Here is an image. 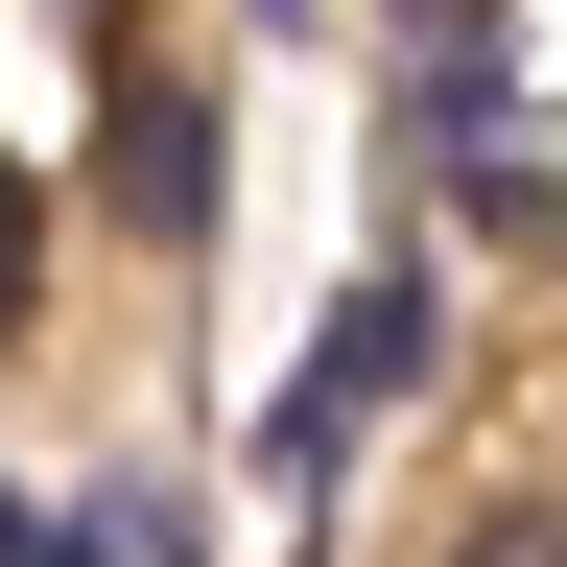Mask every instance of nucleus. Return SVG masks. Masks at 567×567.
Here are the masks:
<instances>
[{
    "instance_id": "f03ea898",
    "label": "nucleus",
    "mask_w": 567,
    "mask_h": 567,
    "mask_svg": "<svg viewBox=\"0 0 567 567\" xmlns=\"http://www.w3.org/2000/svg\"><path fill=\"white\" fill-rule=\"evenodd\" d=\"M0 331H24V189H0Z\"/></svg>"
},
{
    "instance_id": "f257e3e1",
    "label": "nucleus",
    "mask_w": 567,
    "mask_h": 567,
    "mask_svg": "<svg viewBox=\"0 0 567 567\" xmlns=\"http://www.w3.org/2000/svg\"><path fill=\"white\" fill-rule=\"evenodd\" d=\"M450 567H567V496H473V520H450Z\"/></svg>"
}]
</instances>
